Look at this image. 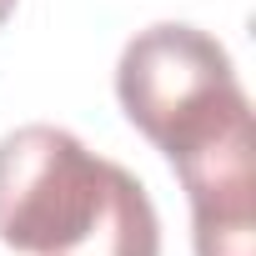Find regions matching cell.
I'll list each match as a JSON object with an SVG mask.
<instances>
[{"instance_id": "cell-4", "label": "cell", "mask_w": 256, "mask_h": 256, "mask_svg": "<svg viewBox=\"0 0 256 256\" xmlns=\"http://www.w3.org/2000/svg\"><path fill=\"white\" fill-rule=\"evenodd\" d=\"M16 6H20V0H0V26H6V20L16 16Z\"/></svg>"}, {"instance_id": "cell-2", "label": "cell", "mask_w": 256, "mask_h": 256, "mask_svg": "<svg viewBox=\"0 0 256 256\" xmlns=\"http://www.w3.org/2000/svg\"><path fill=\"white\" fill-rule=\"evenodd\" d=\"M116 96L126 120L161 156L181 151L231 110L251 106L226 46L186 20H161L126 40L116 60Z\"/></svg>"}, {"instance_id": "cell-1", "label": "cell", "mask_w": 256, "mask_h": 256, "mask_svg": "<svg viewBox=\"0 0 256 256\" xmlns=\"http://www.w3.org/2000/svg\"><path fill=\"white\" fill-rule=\"evenodd\" d=\"M0 246L20 256H161L146 186L66 126L0 136Z\"/></svg>"}, {"instance_id": "cell-3", "label": "cell", "mask_w": 256, "mask_h": 256, "mask_svg": "<svg viewBox=\"0 0 256 256\" xmlns=\"http://www.w3.org/2000/svg\"><path fill=\"white\" fill-rule=\"evenodd\" d=\"M191 201L196 256H256L251 226V106L166 156Z\"/></svg>"}]
</instances>
